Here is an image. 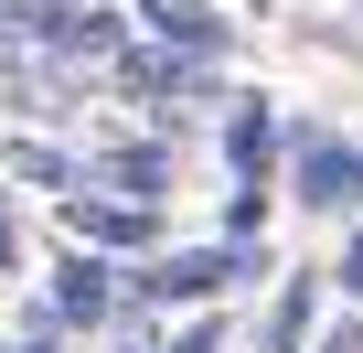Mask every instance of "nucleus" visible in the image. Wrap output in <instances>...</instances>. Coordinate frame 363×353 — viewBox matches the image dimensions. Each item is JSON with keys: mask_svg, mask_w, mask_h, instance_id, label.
I'll return each instance as SVG.
<instances>
[{"mask_svg": "<svg viewBox=\"0 0 363 353\" xmlns=\"http://www.w3.org/2000/svg\"><path fill=\"white\" fill-rule=\"evenodd\" d=\"M246 278H267L257 246H171V257H150V268L128 278V300H150V310H203V300H225V289H246Z\"/></svg>", "mask_w": 363, "mask_h": 353, "instance_id": "nucleus-1", "label": "nucleus"}, {"mask_svg": "<svg viewBox=\"0 0 363 353\" xmlns=\"http://www.w3.org/2000/svg\"><path fill=\"white\" fill-rule=\"evenodd\" d=\"M118 300H128V278H118V257H96V246H75V257L54 268V289H43L54 332H107Z\"/></svg>", "mask_w": 363, "mask_h": 353, "instance_id": "nucleus-2", "label": "nucleus"}, {"mask_svg": "<svg viewBox=\"0 0 363 353\" xmlns=\"http://www.w3.org/2000/svg\"><path fill=\"white\" fill-rule=\"evenodd\" d=\"M65 236L96 246V257H128V246H160V204H96V193H65Z\"/></svg>", "mask_w": 363, "mask_h": 353, "instance_id": "nucleus-3", "label": "nucleus"}, {"mask_svg": "<svg viewBox=\"0 0 363 353\" xmlns=\"http://www.w3.org/2000/svg\"><path fill=\"white\" fill-rule=\"evenodd\" d=\"M139 22H150V43L182 54V65H225V43H235V22L203 11V0H139Z\"/></svg>", "mask_w": 363, "mask_h": 353, "instance_id": "nucleus-4", "label": "nucleus"}, {"mask_svg": "<svg viewBox=\"0 0 363 353\" xmlns=\"http://www.w3.org/2000/svg\"><path fill=\"white\" fill-rule=\"evenodd\" d=\"M289 150H299V204H320V214H342L352 204V171H363V150H342L331 129H289Z\"/></svg>", "mask_w": 363, "mask_h": 353, "instance_id": "nucleus-5", "label": "nucleus"}, {"mask_svg": "<svg viewBox=\"0 0 363 353\" xmlns=\"http://www.w3.org/2000/svg\"><path fill=\"white\" fill-rule=\"evenodd\" d=\"M278 139H289V129H278V107H267V97H235V107H225V171H235V183H267Z\"/></svg>", "mask_w": 363, "mask_h": 353, "instance_id": "nucleus-6", "label": "nucleus"}, {"mask_svg": "<svg viewBox=\"0 0 363 353\" xmlns=\"http://www.w3.org/2000/svg\"><path fill=\"white\" fill-rule=\"evenodd\" d=\"M96 183H118L128 204H160V183H171V150H150V139H128V150H96Z\"/></svg>", "mask_w": 363, "mask_h": 353, "instance_id": "nucleus-7", "label": "nucleus"}, {"mask_svg": "<svg viewBox=\"0 0 363 353\" xmlns=\"http://www.w3.org/2000/svg\"><path fill=\"white\" fill-rule=\"evenodd\" d=\"M310 321H320V289H310V278H278V300H267V353H310Z\"/></svg>", "mask_w": 363, "mask_h": 353, "instance_id": "nucleus-8", "label": "nucleus"}, {"mask_svg": "<svg viewBox=\"0 0 363 353\" xmlns=\"http://www.w3.org/2000/svg\"><path fill=\"white\" fill-rule=\"evenodd\" d=\"M11 171H22V183H43V193H75V183H86L54 139H11Z\"/></svg>", "mask_w": 363, "mask_h": 353, "instance_id": "nucleus-9", "label": "nucleus"}, {"mask_svg": "<svg viewBox=\"0 0 363 353\" xmlns=\"http://www.w3.org/2000/svg\"><path fill=\"white\" fill-rule=\"evenodd\" d=\"M257 225H267V183H235L225 193V246H257Z\"/></svg>", "mask_w": 363, "mask_h": 353, "instance_id": "nucleus-10", "label": "nucleus"}, {"mask_svg": "<svg viewBox=\"0 0 363 353\" xmlns=\"http://www.w3.org/2000/svg\"><path fill=\"white\" fill-rule=\"evenodd\" d=\"M331 289H342V300H363V236H342V257H331Z\"/></svg>", "mask_w": 363, "mask_h": 353, "instance_id": "nucleus-11", "label": "nucleus"}, {"mask_svg": "<svg viewBox=\"0 0 363 353\" xmlns=\"http://www.w3.org/2000/svg\"><path fill=\"white\" fill-rule=\"evenodd\" d=\"M310 353H363V321H320V332H310Z\"/></svg>", "mask_w": 363, "mask_h": 353, "instance_id": "nucleus-12", "label": "nucleus"}, {"mask_svg": "<svg viewBox=\"0 0 363 353\" xmlns=\"http://www.w3.org/2000/svg\"><path fill=\"white\" fill-rule=\"evenodd\" d=\"M171 353H225V332H214V321H193V332L171 342Z\"/></svg>", "mask_w": 363, "mask_h": 353, "instance_id": "nucleus-13", "label": "nucleus"}, {"mask_svg": "<svg viewBox=\"0 0 363 353\" xmlns=\"http://www.w3.org/2000/svg\"><path fill=\"white\" fill-rule=\"evenodd\" d=\"M0 268H22V225L11 214H0Z\"/></svg>", "mask_w": 363, "mask_h": 353, "instance_id": "nucleus-14", "label": "nucleus"}, {"mask_svg": "<svg viewBox=\"0 0 363 353\" xmlns=\"http://www.w3.org/2000/svg\"><path fill=\"white\" fill-rule=\"evenodd\" d=\"M0 353H65V342H0Z\"/></svg>", "mask_w": 363, "mask_h": 353, "instance_id": "nucleus-15", "label": "nucleus"}, {"mask_svg": "<svg viewBox=\"0 0 363 353\" xmlns=\"http://www.w3.org/2000/svg\"><path fill=\"white\" fill-rule=\"evenodd\" d=\"M352 204H363V171H352Z\"/></svg>", "mask_w": 363, "mask_h": 353, "instance_id": "nucleus-16", "label": "nucleus"}]
</instances>
